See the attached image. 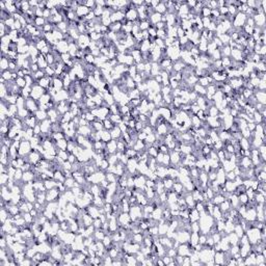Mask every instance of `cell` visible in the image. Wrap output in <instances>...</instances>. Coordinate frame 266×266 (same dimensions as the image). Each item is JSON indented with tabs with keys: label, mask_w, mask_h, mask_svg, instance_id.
<instances>
[{
	"label": "cell",
	"mask_w": 266,
	"mask_h": 266,
	"mask_svg": "<svg viewBox=\"0 0 266 266\" xmlns=\"http://www.w3.org/2000/svg\"><path fill=\"white\" fill-rule=\"evenodd\" d=\"M34 116H36V118L38 119L39 122H42V121H44V120H46V119H48L47 111L41 110V109H39V110H36V112H34Z\"/></svg>",
	"instance_id": "6"
},
{
	"label": "cell",
	"mask_w": 266,
	"mask_h": 266,
	"mask_svg": "<svg viewBox=\"0 0 266 266\" xmlns=\"http://www.w3.org/2000/svg\"><path fill=\"white\" fill-rule=\"evenodd\" d=\"M89 11H91V10H89L88 8H86L84 4H82V5L78 6V8L76 10V15H77L78 18H81L82 16H84V17H85Z\"/></svg>",
	"instance_id": "4"
},
{
	"label": "cell",
	"mask_w": 266,
	"mask_h": 266,
	"mask_svg": "<svg viewBox=\"0 0 266 266\" xmlns=\"http://www.w3.org/2000/svg\"><path fill=\"white\" fill-rule=\"evenodd\" d=\"M136 69H137V72H138V73L144 72V61L136 63Z\"/></svg>",
	"instance_id": "14"
},
{
	"label": "cell",
	"mask_w": 266,
	"mask_h": 266,
	"mask_svg": "<svg viewBox=\"0 0 266 266\" xmlns=\"http://www.w3.org/2000/svg\"><path fill=\"white\" fill-rule=\"evenodd\" d=\"M226 177H227L228 180L234 181V179L236 178V175H235V173H234L233 171H231V172H228V173L226 174Z\"/></svg>",
	"instance_id": "15"
},
{
	"label": "cell",
	"mask_w": 266,
	"mask_h": 266,
	"mask_svg": "<svg viewBox=\"0 0 266 266\" xmlns=\"http://www.w3.org/2000/svg\"><path fill=\"white\" fill-rule=\"evenodd\" d=\"M112 139L111 137V134L109 131H107V130H102L101 131V141H104V143H108V141H110Z\"/></svg>",
	"instance_id": "7"
},
{
	"label": "cell",
	"mask_w": 266,
	"mask_h": 266,
	"mask_svg": "<svg viewBox=\"0 0 266 266\" xmlns=\"http://www.w3.org/2000/svg\"><path fill=\"white\" fill-rule=\"evenodd\" d=\"M254 96H255L256 100L258 103H261V104L265 105L266 103V94L265 91H255L254 93Z\"/></svg>",
	"instance_id": "3"
},
{
	"label": "cell",
	"mask_w": 266,
	"mask_h": 266,
	"mask_svg": "<svg viewBox=\"0 0 266 266\" xmlns=\"http://www.w3.org/2000/svg\"><path fill=\"white\" fill-rule=\"evenodd\" d=\"M218 39L221 40V42L222 43V45H229L231 42V36L229 33H224L221 36H218Z\"/></svg>",
	"instance_id": "11"
},
{
	"label": "cell",
	"mask_w": 266,
	"mask_h": 266,
	"mask_svg": "<svg viewBox=\"0 0 266 266\" xmlns=\"http://www.w3.org/2000/svg\"><path fill=\"white\" fill-rule=\"evenodd\" d=\"M177 36L179 39L183 38V36H185V30L184 29H182L181 27H178L177 29Z\"/></svg>",
	"instance_id": "16"
},
{
	"label": "cell",
	"mask_w": 266,
	"mask_h": 266,
	"mask_svg": "<svg viewBox=\"0 0 266 266\" xmlns=\"http://www.w3.org/2000/svg\"><path fill=\"white\" fill-rule=\"evenodd\" d=\"M1 41H2V45H5V46H10V44L11 43V38H10V36H8V34L2 36Z\"/></svg>",
	"instance_id": "13"
},
{
	"label": "cell",
	"mask_w": 266,
	"mask_h": 266,
	"mask_svg": "<svg viewBox=\"0 0 266 266\" xmlns=\"http://www.w3.org/2000/svg\"><path fill=\"white\" fill-rule=\"evenodd\" d=\"M106 150L108 151L110 154H116L118 151V141L116 139H111L110 141L106 144Z\"/></svg>",
	"instance_id": "2"
},
{
	"label": "cell",
	"mask_w": 266,
	"mask_h": 266,
	"mask_svg": "<svg viewBox=\"0 0 266 266\" xmlns=\"http://www.w3.org/2000/svg\"><path fill=\"white\" fill-rule=\"evenodd\" d=\"M45 93H46L45 88H43L42 86L39 85L38 82H36L32 85V91H31L30 93V98H32L34 100H40V98L42 97Z\"/></svg>",
	"instance_id": "1"
},
{
	"label": "cell",
	"mask_w": 266,
	"mask_h": 266,
	"mask_svg": "<svg viewBox=\"0 0 266 266\" xmlns=\"http://www.w3.org/2000/svg\"><path fill=\"white\" fill-rule=\"evenodd\" d=\"M1 77H3L6 81H11V72L10 70H6V71H2V75Z\"/></svg>",
	"instance_id": "12"
},
{
	"label": "cell",
	"mask_w": 266,
	"mask_h": 266,
	"mask_svg": "<svg viewBox=\"0 0 266 266\" xmlns=\"http://www.w3.org/2000/svg\"><path fill=\"white\" fill-rule=\"evenodd\" d=\"M161 18H162V15L161 14H158V13H153L152 15L150 16V18H149V21H150L151 25H155L157 24V23H159L160 21H161Z\"/></svg>",
	"instance_id": "5"
},
{
	"label": "cell",
	"mask_w": 266,
	"mask_h": 266,
	"mask_svg": "<svg viewBox=\"0 0 266 266\" xmlns=\"http://www.w3.org/2000/svg\"><path fill=\"white\" fill-rule=\"evenodd\" d=\"M212 216H214V218L216 219V221H219V219L222 218V212H221V208H219L217 205H215L214 208H213Z\"/></svg>",
	"instance_id": "9"
},
{
	"label": "cell",
	"mask_w": 266,
	"mask_h": 266,
	"mask_svg": "<svg viewBox=\"0 0 266 266\" xmlns=\"http://www.w3.org/2000/svg\"><path fill=\"white\" fill-rule=\"evenodd\" d=\"M155 11H156V13H158V14H161V15H162V14H166L167 10H166L165 3H164L163 1H160L159 4H158V5L155 8Z\"/></svg>",
	"instance_id": "10"
},
{
	"label": "cell",
	"mask_w": 266,
	"mask_h": 266,
	"mask_svg": "<svg viewBox=\"0 0 266 266\" xmlns=\"http://www.w3.org/2000/svg\"><path fill=\"white\" fill-rule=\"evenodd\" d=\"M219 208H221V210L222 213L229 212V210L232 208V206H231V203H230V201H229V199L224 200V201L221 204V207H219Z\"/></svg>",
	"instance_id": "8"
}]
</instances>
